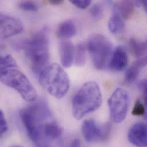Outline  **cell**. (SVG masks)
Instances as JSON below:
<instances>
[{
    "label": "cell",
    "instance_id": "obj_1",
    "mask_svg": "<svg viewBox=\"0 0 147 147\" xmlns=\"http://www.w3.org/2000/svg\"><path fill=\"white\" fill-rule=\"evenodd\" d=\"M20 116L35 147H51L45 140L44 131L47 124L54 118L46 102L38 101L22 109Z\"/></svg>",
    "mask_w": 147,
    "mask_h": 147
},
{
    "label": "cell",
    "instance_id": "obj_2",
    "mask_svg": "<svg viewBox=\"0 0 147 147\" xmlns=\"http://www.w3.org/2000/svg\"><path fill=\"white\" fill-rule=\"evenodd\" d=\"M23 49L33 73L38 76L48 66L49 61V48L48 32L42 29L34 33L30 38L21 41L16 47Z\"/></svg>",
    "mask_w": 147,
    "mask_h": 147
},
{
    "label": "cell",
    "instance_id": "obj_3",
    "mask_svg": "<svg viewBox=\"0 0 147 147\" xmlns=\"http://www.w3.org/2000/svg\"><path fill=\"white\" fill-rule=\"evenodd\" d=\"M102 103V94L98 85L94 81L85 83L72 100V114L77 120L97 110Z\"/></svg>",
    "mask_w": 147,
    "mask_h": 147
},
{
    "label": "cell",
    "instance_id": "obj_4",
    "mask_svg": "<svg viewBox=\"0 0 147 147\" xmlns=\"http://www.w3.org/2000/svg\"><path fill=\"white\" fill-rule=\"evenodd\" d=\"M38 77L41 86L54 97L60 99L67 94L70 88L69 78L59 64L48 65Z\"/></svg>",
    "mask_w": 147,
    "mask_h": 147
},
{
    "label": "cell",
    "instance_id": "obj_5",
    "mask_svg": "<svg viewBox=\"0 0 147 147\" xmlns=\"http://www.w3.org/2000/svg\"><path fill=\"white\" fill-rule=\"evenodd\" d=\"M0 78L3 84L15 89L25 101L32 102L36 99V89L18 67L1 70Z\"/></svg>",
    "mask_w": 147,
    "mask_h": 147
},
{
    "label": "cell",
    "instance_id": "obj_6",
    "mask_svg": "<svg viewBox=\"0 0 147 147\" xmlns=\"http://www.w3.org/2000/svg\"><path fill=\"white\" fill-rule=\"evenodd\" d=\"M112 44L105 36L94 34L89 37L87 49L90 53L93 64L98 70H104L109 65L112 53Z\"/></svg>",
    "mask_w": 147,
    "mask_h": 147
},
{
    "label": "cell",
    "instance_id": "obj_7",
    "mask_svg": "<svg viewBox=\"0 0 147 147\" xmlns=\"http://www.w3.org/2000/svg\"><path fill=\"white\" fill-rule=\"evenodd\" d=\"M108 108L110 117L114 123H120L125 119L129 107L128 92L122 88H117L109 97Z\"/></svg>",
    "mask_w": 147,
    "mask_h": 147
},
{
    "label": "cell",
    "instance_id": "obj_8",
    "mask_svg": "<svg viewBox=\"0 0 147 147\" xmlns=\"http://www.w3.org/2000/svg\"><path fill=\"white\" fill-rule=\"evenodd\" d=\"M111 129L109 123L100 126L93 119L84 121L81 127L82 135L85 140L89 143L105 140L110 135Z\"/></svg>",
    "mask_w": 147,
    "mask_h": 147
},
{
    "label": "cell",
    "instance_id": "obj_9",
    "mask_svg": "<svg viewBox=\"0 0 147 147\" xmlns=\"http://www.w3.org/2000/svg\"><path fill=\"white\" fill-rule=\"evenodd\" d=\"M22 22L18 18L5 14L0 16L1 39H6L20 33L23 30Z\"/></svg>",
    "mask_w": 147,
    "mask_h": 147
},
{
    "label": "cell",
    "instance_id": "obj_10",
    "mask_svg": "<svg viewBox=\"0 0 147 147\" xmlns=\"http://www.w3.org/2000/svg\"><path fill=\"white\" fill-rule=\"evenodd\" d=\"M128 139L133 145L138 147H147V124L138 123L130 128Z\"/></svg>",
    "mask_w": 147,
    "mask_h": 147
},
{
    "label": "cell",
    "instance_id": "obj_11",
    "mask_svg": "<svg viewBox=\"0 0 147 147\" xmlns=\"http://www.w3.org/2000/svg\"><path fill=\"white\" fill-rule=\"evenodd\" d=\"M128 57L124 48L118 47L112 53L109 66L112 70L115 71H123L128 65Z\"/></svg>",
    "mask_w": 147,
    "mask_h": 147
},
{
    "label": "cell",
    "instance_id": "obj_12",
    "mask_svg": "<svg viewBox=\"0 0 147 147\" xmlns=\"http://www.w3.org/2000/svg\"><path fill=\"white\" fill-rule=\"evenodd\" d=\"M59 53L63 66L65 68L71 67L75 56V49L73 43L68 40L62 41L59 46Z\"/></svg>",
    "mask_w": 147,
    "mask_h": 147
},
{
    "label": "cell",
    "instance_id": "obj_13",
    "mask_svg": "<svg viewBox=\"0 0 147 147\" xmlns=\"http://www.w3.org/2000/svg\"><path fill=\"white\" fill-rule=\"evenodd\" d=\"M147 66V55L136 61L127 69L125 74V80L128 83L134 82L142 70Z\"/></svg>",
    "mask_w": 147,
    "mask_h": 147
},
{
    "label": "cell",
    "instance_id": "obj_14",
    "mask_svg": "<svg viewBox=\"0 0 147 147\" xmlns=\"http://www.w3.org/2000/svg\"><path fill=\"white\" fill-rule=\"evenodd\" d=\"M113 10L117 11L125 20H128L134 14L135 5L131 1H121L112 5Z\"/></svg>",
    "mask_w": 147,
    "mask_h": 147
},
{
    "label": "cell",
    "instance_id": "obj_15",
    "mask_svg": "<svg viewBox=\"0 0 147 147\" xmlns=\"http://www.w3.org/2000/svg\"><path fill=\"white\" fill-rule=\"evenodd\" d=\"M76 26L72 20H66L60 24L57 30V36L61 38H68L76 34Z\"/></svg>",
    "mask_w": 147,
    "mask_h": 147
},
{
    "label": "cell",
    "instance_id": "obj_16",
    "mask_svg": "<svg viewBox=\"0 0 147 147\" xmlns=\"http://www.w3.org/2000/svg\"><path fill=\"white\" fill-rule=\"evenodd\" d=\"M109 18L108 21V29L112 34H117L122 33L125 28L124 22L120 14L116 11Z\"/></svg>",
    "mask_w": 147,
    "mask_h": 147
},
{
    "label": "cell",
    "instance_id": "obj_17",
    "mask_svg": "<svg viewBox=\"0 0 147 147\" xmlns=\"http://www.w3.org/2000/svg\"><path fill=\"white\" fill-rule=\"evenodd\" d=\"M129 45L133 55L138 58H141L147 53V41H140L135 38H132L129 41Z\"/></svg>",
    "mask_w": 147,
    "mask_h": 147
},
{
    "label": "cell",
    "instance_id": "obj_18",
    "mask_svg": "<svg viewBox=\"0 0 147 147\" xmlns=\"http://www.w3.org/2000/svg\"><path fill=\"white\" fill-rule=\"evenodd\" d=\"M86 49L87 48L80 44L77 45L75 51V64L77 67H83L86 61Z\"/></svg>",
    "mask_w": 147,
    "mask_h": 147
},
{
    "label": "cell",
    "instance_id": "obj_19",
    "mask_svg": "<svg viewBox=\"0 0 147 147\" xmlns=\"http://www.w3.org/2000/svg\"><path fill=\"white\" fill-rule=\"evenodd\" d=\"M0 67L1 70H2L12 67H17V64L11 55H5L1 56Z\"/></svg>",
    "mask_w": 147,
    "mask_h": 147
},
{
    "label": "cell",
    "instance_id": "obj_20",
    "mask_svg": "<svg viewBox=\"0 0 147 147\" xmlns=\"http://www.w3.org/2000/svg\"><path fill=\"white\" fill-rule=\"evenodd\" d=\"M90 14L94 20H100L104 16V9L100 4H94L90 9Z\"/></svg>",
    "mask_w": 147,
    "mask_h": 147
},
{
    "label": "cell",
    "instance_id": "obj_21",
    "mask_svg": "<svg viewBox=\"0 0 147 147\" xmlns=\"http://www.w3.org/2000/svg\"><path fill=\"white\" fill-rule=\"evenodd\" d=\"M20 7L25 11H36L38 10L37 5L32 1H22L19 4Z\"/></svg>",
    "mask_w": 147,
    "mask_h": 147
},
{
    "label": "cell",
    "instance_id": "obj_22",
    "mask_svg": "<svg viewBox=\"0 0 147 147\" xmlns=\"http://www.w3.org/2000/svg\"><path fill=\"white\" fill-rule=\"evenodd\" d=\"M132 113L134 116H142L145 115L146 108L140 101H136L133 108Z\"/></svg>",
    "mask_w": 147,
    "mask_h": 147
},
{
    "label": "cell",
    "instance_id": "obj_23",
    "mask_svg": "<svg viewBox=\"0 0 147 147\" xmlns=\"http://www.w3.org/2000/svg\"><path fill=\"white\" fill-rule=\"evenodd\" d=\"M8 126L7 121L4 116V113L2 110L0 111V134L2 136L7 131Z\"/></svg>",
    "mask_w": 147,
    "mask_h": 147
},
{
    "label": "cell",
    "instance_id": "obj_24",
    "mask_svg": "<svg viewBox=\"0 0 147 147\" xmlns=\"http://www.w3.org/2000/svg\"><path fill=\"white\" fill-rule=\"evenodd\" d=\"M70 2L76 7L82 9L88 7L91 3L90 0H70Z\"/></svg>",
    "mask_w": 147,
    "mask_h": 147
},
{
    "label": "cell",
    "instance_id": "obj_25",
    "mask_svg": "<svg viewBox=\"0 0 147 147\" xmlns=\"http://www.w3.org/2000/svg\"><path fill=\"white\" fill-rule=\"evenodd\" d=\"M138 86L142 92L143 93V96L147 95V79L142 80L138 85Z\"/></svg>",
    "mask_w": 147,
    "mask_h": 147
},
{
    "label": "cell",
    "instance_id": "obj_26",
    "mask_svg": "<svg viewBox=\"0 0 147 147\" xmlns=\"http://www.w3.org/2000/svg\"><path fill=\"white\" fill-rule=\"evenodd\" d=\"M63 0H50L49 1V2L52 4V5H61L63 3Z\"/></svg>",
    "mask_w": 147,
    "mask_h": 147
},
{
    "label": "cell",
    "instance_id": "obj_27",
    "mask_svg": "<svg viewBox=\"0 0 147 147\" xmlns=\"http://www.w3.org/2000/svg\"><path fill=\"white\" fill-rule=\"evenodd\" d=\"M70 147H80V142L78 139H74L72 142Z\"/></svg>",
    "mask_w": 147,
    "mask_h": 147
},
{
    "label": "cell",
    "instance_id": "obj_28",
    "mask_svg": "<svg viewBox=\"0 0 147 147\" xmlns=\"http://www.w3.org/2000/svg\"><path fill=\"white\" fill-rule=\"evenodd\" d=\"M142 5H143L145 11L147 13V0L142 1Z\"/></svg>",
    "mask_w": 147,
    "mask_h": 147
},
{
    "label": "cell",
    "instance_id": "obj_29",
    "mask_svg": "<svg viewBox=\"0 0 147 147\" xmlns=\"http://www.w3.org/2000/svg\"><path fill=\"white\" fill-rule=\"evenodd\" d=\"M10 147H23L22 146H11Z\"/></svg>",
    "mask_w": 147,
    "mask_h": 147
},
{
    "label": "cell",
    "instance_id": "obj_30",
    "mask_svg": "<svg viewBox=\"0 0 147 147\" xmlns=\"http://www.w3.org/2000/svg\"></svg>",
    "mask_w": 147,
    "mask_h": 147
}]
</instances>
